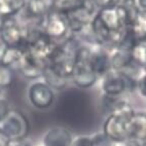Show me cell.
<instances>
[{"label": "cell", "instance_id": "obj_2", "mask_svg": "<svg viewBox=\"0 0 146 146\" xmlns=\"http://www.w3.org/2000/svg\"><path fill=\"white\" fill-rule=\"evenodd\" d=\"M134 113L132 106L127 100L119 98L106 119L103 133L114 143H121L128 140L129 121Z\"/></svg>", "mask_w": 146, "mask_h": 146}, {"label": "cell", "instance_id": "obj_16", "mask_svg": "<svg viewBox=\"0 0 146 146\" xmlns=\"http://www.w3.org/2000/svg\"><path fill=\"white\" fill-rule=\"evenodd\" d=\"M23 50L11 48L0 42V65L14 69L23 56Z\"/></svg>", "mask_w": 146, "mask_h": 146}, {"label": "cell", "instance_id": "obj_28", "mask_svg": "<svg viewBox=\"0 0 146 146\" xmlns=\"http://www.w3.org/2000/svg\"><path fill=\"white\" fill-rule=\"evenodd\" d=\"M143 146H146V141H145V142H144V143H143Z\"/></svg>", "mask_w": 146, "mask_h": 146}, {"label": "cell", "instance_id": "obj_17", "mask_svg": "<svg viewBox=\"0 0 146 146\" xmlns=\"http://www.w3.org/2000/svg\"><path fill=\"white\" fill-rule=\"evenodd\" d=\"M27 0H0V16L11 18L18 16L25 7Z\"/></svg>", "mask_w": 146, "mask_h": 146}, {"label": "cell", "instance_id": "obj_9", "mask_svg": "<svg viewBox=\"0 0 146 146\" xmlns=\"http://www.w3.org/2000/svg\"><path fill=\"white\" fill-rule=\"evenodd\" d=\"M137 80L119 70H110L102 77V89L104 94L120 96L126 91L136 89Z\"/></svg>", "mask_w": 146, "mask_h": 146}, {"label": "cell", "instance_id": "obj_15", "mask_svg": "<svg viewBox=\"0 0 146 146\" xmlns=\"http://www.w3.org/2000/svg\"><path fill=\"white\" fill-rule=\"evenodd\" d=\"M129 139L139 142L146 141V114L134 113L129 121Z\"/></svg>", "mask_w": 146, "mask_h": 146}, {"label": "cell", "instance_id": "obj_5", "mask_svg": "<svg viewBox=\"0 0 146 146\" xmlns=\"http://www.w3.org/2000/svg\"><path fill=\"white\" fill-rule=\"evenodd\" d=\"M36 27L56 45H60L74 36L69 27L66 14L56 9H53L42 18L36 23Z\"/></svg>", "mask_w": 146, "mask_h": 146}, {"label": "cell", "instance_id": "obj_22", "mask_svg": "<svg viewBox=\"0 0 146 146\" xmlns=\"http://www.w3.org/2000/svg\"><path fill=\"white\" fill-rule=\"evenodd\" d=\"M91 137H92L94 146H116L114 142L109 139L104 133H98Z\"/></svg>", "mask_w": 146, "mask_h": 146}, {"label": "cell", "instance_id": "obj_12", "mask_svg": "<svg viewBox=\"0 0 146 146\" xmlns=\"http://www.w3.org/2000/svg\"><path fill=\"white\" fill-rule=\"evenodd\" d=\"M73 136L66 128L61 126L51 127L44 132L41 146H70Z\"/></svg>", "mask_w": 146, "mask_h": 146}, {"label": "cell", "instance_id": "obj_4", "mask_svg": "<svg viewBox=\"0 0 146 146\" xmlns=\"http://www.w3.org/2000/svg\"><path fill=\"white\" fill-rule=\"evenodd\" d=\"M18 16L9 18L4 23L0 30V42L11 48L25 50L36 25L27 23Z\"/></svg>", "mask_w": 146, "mask_h": 146}, {"label": "cell", "instance_id": "obj_26", "mask_svg": "<svg viewBox=\"0 0 146 146\" xmlns=\"http://www.w3.org/2000/svg\"><path fill=\"white\" fill-rule=\"evenodd\" d=\"M116 146H143V143L133 139H128L126 141L121 142V143H117Z\"/></svg>", "mask_w": 146, "mask_h": 146}, {"label": "cell", "instance_id": "obj_8", "mask_svg": "<svg viewBox=\"0 0 146 146\" xmlns=\"http://www.w3.org/2000/svg\"><path fill=\"white\" fill-rule=\"evenodd\" d=\"M27 100L34 109L48 110L56 100V90L42 78L33 80L27 87Z\"/></svg>", "mask_w": 146, "mask_h": 146}, {"label": "cell", "instance_id": "obj_18", "mask_svg": "<svg viewBox=\"0 0 146 146\" xmlns=\"http://www.w3.org/2000/svg\"><path fill=\"white\" fill-rule=\"evenodd\" d=\"M132 63L142 70H146V40H140L131 46Z\"/></svg>", "mask_w": 146, "mask_h": 146}, {"label": "cell", "instance_id": "obj_1", "mask_svg": "<svg viewBox=\"0 0 146 146\" xmlns=\"http://www.w3.org/2000/svg\"><path fill=\"white\" fill-rule=\"evenodd\" d=\"M133 6L134 1L123 0L118 5L98 9L84 33L89 35V45L110 48L131 39L128 25Z\"/></svg>", "mask_w": 146, "mask_h": 146}, {"label": "cell", "instance_id": "obj_3", "mask_svg": "<svg viewBox=\"0 0 146 146\" xmlns=\"http://www.w3.org/2000/svg\"><path fill=\"white\" fill-rule=\"evenodd\" d=\"M78 48L79 44L76 41L75 36L60 45H57L47 63V67L52 69L60 76L71 81V74L75 63Z\"/></svg>", "mask_w": 146, "mask_h": 146}, {"label": "cell", "instance_id": "obj_7", "mask_svg": "<svg viewBox=\"0 0 146 146\" xmlns=\"http://www.w3.org/2000/svg\"><path fill=\"white\" fill-rule=\"evenodd\" d=\"M29 123L25 116L19 111L10 110L0 121V135L8 143L18 142L27 138Z\"/></svg>", "mask_w": 146, "mask_h": 146}, {"label": "cell", "instance_id": "obj_23", "mask_svg": "<svg viewBox=\"0 0 146 146\" xmlns=\"http://www.w3.org/2000/svg\"><path fill=\"white\" fill-rule=\"evenodd\" d=\"M123 0H91V2L94 3V6L98 9L107 8V7L115 6L120 3H122Z\"/></svg>", "mask_w": 146, "mask_h": 146}, {"label": "cell", "instance_id": "obj_13", "mask_svg": "<svg viewBox=\"0 0 146 146\" xmlns=\"http://www.w3.org/2000/svg\"><path fill=\"white\" fill-rule=\"evenodd\" d=\"M90 66L94 73L98 78L106 75L112 70L108 51L100 46H92L90 54Z\"/></svg>", "mask_w": 146, "mask_h": 146}, {"label": "cell", "instance_id": "obj_6", "mask_svg": "<svg viewBox=\"0 0 146 146\" xmlns=\"http://www.w3.org/2000/svg\"><path fill=\"white\" fill-rule=\"evenodd\" d=\"M91 48V45H79L76 54L75 63L71 74V81L79 88L91 87L96 84L98 79L90 66Z\"/></svg>", "mask_w": 146, "mask_h": 146}, {"label": "cell", "instance_id": "obj_21", "mask_svg": "<svg viewBox=\"0 0 146 146\" xmlns=\"http://www.w3.org/2000/svg\"><path fill=\"white\" fill-rule=\"evenodd\" d=\"M70 146H94L92 137L88 135H78L73 137Z\"/></svg>", "mask_w": 146, "mask_h": 146}, {"label": "cell", "instance_id": "obj_30", "mask_svg": "<svg viewBox=\"0 0 146 146\" xmlns=\"http://www.w3.org/2000/svg\"><path fill=\"white\" fill-rule=\"evenodd\" d=\"M38 146H41V145H38Z\"/></svg>", "mask_w": 146, "mask_h": 146}, {"label": "cell", "instance_id": "obj_29", "mask_svg": "<svg viewBox=\"0 0 146 146\" xmlns=\"http://www.w3.org/2000/svg\"><path fill=\"white\" fill-rule=\"evenodd\" d=\"M129 1H134V0H129Z\"/></svg>", "mask_w": 146, "mask_h": 146}, {"label": "cell", "instance_id": "obj_20", "mask_svg": "<svg viewBox=\"0 0 146 146\" xmlns=\"http://www.w3.org/2000/svg\"><path fill=\"white\" fill-rule=\"evenodd\" d=\"M54 9L62 12H68L83 4L87 0H52Z\"/></svg>", "mask_w": 146, "mask_h": 146}, {"label": "cell", "instance_id": "obj_27", "mask_svg": "<svg viewBox=\"0 0 146 146\" xmlns=\"http://www.w3.org/2000/svg\"><path fill=\"white\" fill-rule=\"evenodd\" d=\"M0 146H8V142L0 135Z\"/></svg>", "mask_w": 146, "mask_h": 146}, {"label": "cell", "instance_id": "obj_10", "mask_svg": "<svg viewBox=\"0 0 146 146\" xmlns=\"http://www.w3.org/2000/svg\"><path fill=\"white\" fill-rule=\"evenodd\" d=\"M98 10V9L91 2V0H87L76 8L68 12H64L66 14L69 27L73 36H75V35L83 34L88 29Z\"/></svg>", "mask_w": 146, "mask_h": 146}, {"label": "cell", "instance_id": "obj_25", "mask_svg": "<svg viewBox=\"0 0 146 146\" xmlns=\"http://www.w3.org/2000/svg\"><path fill=\"white\" fill-rule=\"evenodd\" d=\"M9 111H10V108H9V104L5 96L0 98V121L8 114Z\"/></svg>", "mask_w": 146, "mask_h": 146}, {"label": "cell", "instance_id": "obj_14", "mask_svg": "<svg viewBox=\"0 0 146 146\" xmlns=\"http://www.w3.org/2000/svg\"><path fill=\"white\" fill-rule=\"evenodd\" d=\"M128 31L134 42L146 40V12L133 6L131 11Z\"/></svg>", "mask_w": 146, "mask_h": 146}, {"label": "cell", "instance_id": "obj_24", "mask_svg": "<svg viewBox=\"0 0 146 146\" xmlns=\"http://www.w3.org/2000/svg\"><path fill=\"white\" fill-rule=\"evenodd\" d=\"M136 89L140 92V94L146 98V72L141 74L138 79H137Z\"/></svg>", "mask_w": 146, "mask_h": 146}, {"label": "cell", "instance_id": "obj_11", "mask_svg": "<svg viewBox=\"0 0 146 146\" xmlns=\"http://www.w3.org/2000/svg\"><path fill=\"white\" fill-rule=\"evenodd\" d=\"M53 9L54 6L52 0H27L25 9L21 14L25 15L23 19L25 21L36 25Z\"/></svg>", "mask_w": 146, "mask_h": 146}, {"label": "cell", "instance_id": "obj_19", "mask_svg": "<svg viewBox=\"0 0 146 146\" xmlns=\"http://www.w3.org/2000/svg\"><path fill=\"white\" fill-rule=\"evenodd\" d=\"M13 80V69L0 65V94H5Z\"/></svg>", "mask_w": 146, "mask_h": 146}]
</instances>
